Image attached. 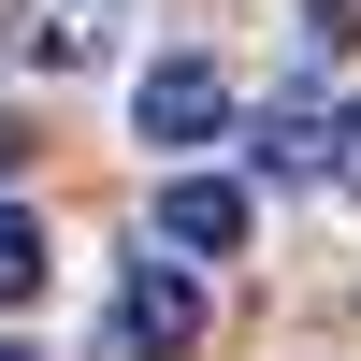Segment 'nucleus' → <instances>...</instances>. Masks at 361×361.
Masks as SVG:
<instances>
[{
  "label": "nucleus",
  "instance_id": "1",
  "mask_svg": "<svg viewBox=\"0 0 361 361\" xmlns=\"http://www.w3.org/2000/svg\"><path fill=\"white\" fill-rule=\"evenodd\" d=\"M202 347V260H130L116 275V361H188Z\"/></svg>",
  "mask_w": 361,
  "mask_h": 361
},
{
  "label": "nucleus",
  "instance_id": "2",
  "mask_svg": "<svg viewBox=\"0 0 361 361\" xmlns=\"http://www.w3.org/2000/svg\"><path fill=\"white\" fill-rule=\"evenodd\" d=\"M130 130L145 145H217L231 130V73H217V58H159V73L130 87Z\"/></svg>",
  "mask_w": 361,
  "mask_h": 361
},
{
  "label": "nucleus",
  "instance_id": "3",
  "mask_svg": "<svg viewBox=\"0 0 361 361\" xmlns=\"http://www.w3.org/2000/svg\"><path fill=\"white\" fill-rule=\"evenodd\" d=\"M116 15H130V0H15V58L29 73H87V58L116 44Z\"/></svg>",
  "mask_w": 361,
  "mask_h": 361
},
{
  "label": "nucleus",
  "instance_id": "4",
  "mask_svg": "<svg viewBox=\"0 0 361 361\" xmlns=\"http://www.w3.org/2000/svg\"><path fill=\"white\" fill-rule=\"evenodd\" d=\"M159 246L173 260H231L246 246V188H231V173H173L159 188Z\"/></svg>",
  "mask_w": 361,
  "mask_h": 361
},
{
  "label": "nucleus",
  "instance_id": "5",
  "mask_svg": "<svg viewBox=\"0 0 361 361\" xmlns=\"http://www.w3.org/2000/svg\"><path fill=\"white\" fill-rule=\"evenodd\" d=\"M333 145H347V116L318 102V87H289V102H260V145H246V159L304 188V173H333Z\"/></svg>",
  "mask_w": 361,
  "mask_h": 361
},
{
  "label": "nucleus",
  "instance_id": "6",
  "mask_svg": "<svg viewBox=\"0 0 361 361\" xmlns=\"http://www.w3.org/2000/svg\"><path fill=\"white\" fill-rule=\"evenodd\" d=\"M29 289H44V217L0 202V304H29Z\"/></svg>",
  "mask_w": 361,
  "mask_h": 361
},
{
  "label": "nucleus",
  "instance_id": "7",
  "mask_svg": "<svg viewBox=\"0 0 361 361\" xmlns=\"http://www.w3.org/2000/svg\"><path fill=\"white\" fill-rule=\"evenodd\" d=\"M361 44V0H304V58H347Z\"/></svg>",
  "mask_w": 361,
  "mask_h": 361
},
{
  "label": "nucleus",
  "instance_id": "8",
  "mask_svg": "<svg viewBox=\"0 0 361 361\" xmlns=\"http://www.w3.org/2000/svg\"><path fill=\"white\" fill-rule=\"evenodd\" d=\"M333 159H347V188H361V116H347V145H333Z\"/></svg>",
  "mask_w": 361,
  "mask_h": 361
},
{
  "label": "nucleus",
  "instance_id": "9",
  "mask_svg": "<svg viewBox=\"0 0 361 361\" xmlns=\"http://www.w3.org/2000/svg\"><path fill=\"white\" fill-rule=\"evenodd\" d=\"M0 361H29V347H0Z\"/></svg>",
  "mask_w": 361,
  "mask_h": 361
}]
</instances>
